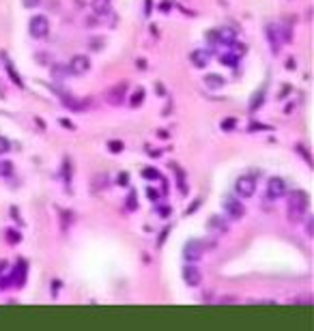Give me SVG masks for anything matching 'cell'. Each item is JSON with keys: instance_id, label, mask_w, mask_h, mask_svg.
<instances>
[{"instance_id": "obj_1", "label": "cell", "mask_w": 314, "mask_h": 331, "mask_svg": "<svg viewBox=\"0 0 314 331\" xmlns=\"http://www.w3.org/2000/svg\"><path fill=\"white\" fill-rule=\"evenodd\" d=\"M308 194L306 192H292L290 198H288V213H290V220L292 222H299L308 211Z\"/></svg>"}, {"instance_id": "obj_2", "label": "cell", "mask_w": 314, "mask_h": 331, "mask_svg": "<svg viewBox=\"0 0 314 331\" xmlns=\"http://www.w3.org/2000/svg\"><path fill=\"white\" fill-rule=\"evenodd\" d=\"M127 90H130V84L127 82L114 84L112 88L106 90V102H108L110 106H123L125 99H127Z\"/></svg>"}, {"instance_id": "obj_3", "label": "cell", "mask_w": 314, "mask_h": 331, "mask_svg": "<svg viewBox=\"0 0 314 331\" xmlns=\"http://www.w3.org/2000/svg\"><path fill=\"white\" fill-rule=\"evenodd\" d=\"M234 192H237V196H241V198H252L254 192H256V178L252 174L239 176L237 181H234Z\"/></svg>"}, {"instance_id": "obj_4", "label": "cell", "mask_w": 314, "mask_h": 331, "mask_svg": "<svg viewBox=\"0 0 314 331\" xmlns=\"http://www.w3.org/2000/svg\"><path fill=\"white\" fill-rule=\"evenodd\" d=\"M28 30H30V34H32L34 39L48 37V32H50V20L46 16H32L30 18V24H28Z\"/></svg>"}, {"instance_id": "obj_5", "label": "cell", "mask_w": 314, "mask_h": 331, "mask_svg": "<svg viewBox=\"0 0 314 331\" xmlns=\"http://www.w3.org/2000/svg\"><path fill=\"white\" fill-rule=\"evenodd\" d=\"M288 194V185L282 176H271L267 181V196L271 200H278V198H284Z\"/></svg>"}, {"instance_id": "obj_6", "label": "cell", "mask_w": 314, "mask_h": 331, "mask_svg": "<svg viewBox=\"0 0 314 331\" xmlns=\"http://www.w3.org/2000/svg\"><path fill=\"white\" fill-rule=\"evenodd\" d=\"M204 248H206V243L204 241H188L185 243V248H183V256H185V260L188 262H196V260H200V256L204 254Z\"/></svg>"}, {"instance_id": "obj_7", "label": "cell", "mask_w": 314, "mask_h": 331, "mask_svg": "<svg viewBox=\"0 0 314 331\" xmlns=\"http://www.w3.org/2000/svg\"><path fill=\"white\" fill-rule=\"evenodd\" d=\"M67 69H69L71 76H84L90 69V58H88V56H84V54H76L74 58H69Z\"/></svg>"}, {"instance_id": "obj_8", "label": "cell", "mask_w": 314, "mask_h": 331, "mask_svg": "<svg viewBox=\"0 0 314 331\" xmlns=\"http://www.w3.org/2000/svg\"><path fill=\"white\" fill-rule=\"evenodd\" d=\"M181 278H183V282L188 286H200V282H202V273H200V269H198L194 262L185 264L183 271H181Z\"/></svg>"}, {"instance_id": "obj_9", "label": "cell", "mask_w": 314, "mask_h": 331, "mask_svg": "<svg viewBox=\"0 0 314 331\" xmlns=\"http://www.w3.org/2000/svg\"><path fill=\"white\" fill-rule=\"evenodd\" d=\"M224 208H226V213L230 215L232 220L244 218V204L239 202V198H234V196H226V198H224Z\"/></svg>"}, {"instance_id": "obj_10", "label": "cell", "mask_w": 314, "mask_h": 331, "mask_svg": "<svg viewBox=\"0 0 314 331\" xmlns=\"http://www.w3.org/2000/svg\"><path fill=\"white\" fill-rule=\"evenodd\" d=\"M190 60H192V64H194V67L202 69V67H206V64H209V60H211V52H209V50L198 48V50H194V52L190 54Z\"/></svg>"}, {"instance_id": "obj_11", "label": "cell", "mask_w": 314, "mask_h": 331, "mask_svg": "<svg viewBox=\"0 0 314 331\" xmlns=\"http://www.w3.org/2000/svg\"><path fill=\"white\" fill-rule=\"evenodd\" d=\"M265 32H267V39H269V43H271V52L274 54H278V50H280V37H278V30H276V26L274 24H269L267 28H265Z\"/></svg>"}, {"instance_id": "obj_12", "label": "cell", "mask_w": 314, "mask_h": 331, "mask_svg": "<svg viewBox=\"0 0 314 331\" xmlns=\"http://www.w3.org/2000/svg\"><path fill=\"white\" fill-rule=\"evenodd\" d=\"M92 13L95 16H108L110 13V0H92Z\"/></svg>"}, {"instance_id": "obj_13", "label": "cell", "mask_w": 314, "mask_h": 331, "mask_svg": "<svg viewBox=\"0 0 314 331\" xmlns=\"http://www.w3.org/2000/svg\"><path fill=\"white\" fill-rule=\"evenodd\" d=\"M204 84H206V88L216 90V88H222V86H224V80H222V76L211 74V76H206V78H204Z\"/></svg>"}, {"instance_id": "obj_14", "label": "cell", "mask_w": 314, "mask_h": 331, "mask_svg": "<svg viewBox=\"0 0 314 331\" xmlns=\"http://www.w3.org/2000/svg\"><path fill=\"white\" fill-rule=\"evenodd\" d=\"M144 88H136L134 92H132V97H130V106L132 108H138V106H142V102H144Z\"/></svg>"}, {"instance_id": "obj_15", "label": "cell", "mask_w": 314, "mask_h": 331, "mask_svg": "<svg viewBox=\"0 0 314 331\" xmlns=\"http://www.w3.org/2000/svg\"><path fill=\"white\" fill-rule=\"evenodd\" d=\"M4 239H6V243L16 246V243L22 241V232H18L16 228H6V230H4Z\"/></svg>"}, {"instance_id": "obj_16", "label": "cell", "mask_w": 314, "mask_h": 331, "mask_svg": "<svg viewBox=\"0 0 314 331\" xmlns=\"http://www.w3.org/2000/svg\"><path fill=\"white\" fill-rule=\"evenodd\" d=\"M228 52H232L237 58H241V56L246 54V46H244V43H239V41H230V43H228Z\"/></svg>"}, {"instance_id": "obj_17", "label": "cell", "mask_w": 314, "mask_h": 331, "mask_svg": "<svg viewBox=\"0 0 314 331\" xmlns=\"http://www.w3.org/2000/svg\"><path fill=\"white\" fill-rule=\"evenodd\" d=\"M220 62H222L224 67H237V64H239V58H237V56H234L232 52H228V54H222V56H220Z\"/></svg>"}, {"instance_id": "obj_18", "label": "cell", "mask_w": 314, "mask_h": 331, "mask_svg": "<svg viewBox=\"0 0 314 331\" xmlns=\"http://www.w3.org/2000/svg\"><path fill=\"white\" fill-rule=\"evenodd\" d=\"M52 76L56 78V80H65V78L71 76V74H69L67 67H60V64H56V67H52Z\"/></svg>"}, {"instance_id": "obj_19", "label": "cell", "mask_w": 314, "mask_h": 331, "mask_svg": "<svg viewBox=\"0 0 314 331\" xmlns=\"http://www.w3.org/2000/svg\"><path fill=\"white\" fill-rule=\"evenodd\" d=\"M142 176L151 178V181H162V174L157 170H153V168H144V170H142Z\"/></svg>"}, {"instance_id": "obj_20", "label": "cell", "mask_w": 314, "mask_h": 331, "mask_svg": "<svg viewBox=\"0 0 314 331\" xmlns=\"http://www.w3.org/2000/svg\"><path fill=\"white\" fill-rule=\"evenodd\" d=\"M104 43H106L104 37H92V39H88V48L90 50H97V52H99V50L104 48Z\"/></svg>"}, {"instance_id": "obj_21", "label": "cell", "mask_w": 314, "mask_h": 331, "mask_svg": "<svg viewBox=\"0 0 314 331\" xmlns=\"http://www.w3.org/2000/svg\"><path fill=\"white\" fill-rule=\"evenodd\" d=\"M13 164L11 162H0V176H11Z\"/></svg>"}, {"instance_id": "obj_22", "label": "cell", "mask_w": 314, "mask_h": 331, "mask_svg": "<svg viewBox=\"0 0 314 331\" xmlns=\"http://www.w3.org/2000/svg\"><path fill=\"white\" fill-rule=\"evenodd\" d=\"M108 148L112 150V153H120V150L125 148V144H123L120 140H110V142H108Z\"/></svg>"}, {"instance_id": "obj_23", "label": "cell", "mask_w": 314, "mask_h": 331, "mask_svg": "<svg viewBox=\"0 0 314 331\" xmlns=\"http://www.w3.org/2000/svg\"><path fill=\"white\" fill-rule=\"evenodd\" d=\"M295 150H297V153L302 155L304 160H306V162H308V164L312 166V157H310V153H308V150H306V146H304V144H297V146H295Z\"/></svg>"}, {"instance_id": "obj_24", "label": "cell", "mask_w": 314, "mask_h": 331, "mask_svg": "<svg viewBox=\"0 0 314 331\" xmlns=\"http://www.w3.org/2000/svg\"><path fill=\"white\" fill-rule=\"evenodd\" d=\"M234 125H237V120H234V118H224L222 120V129H224V132H232Z\"/></svg>"}, {"instance_id": "obj_25", "label": "cell", "mask_w": 314, "mask_h": 331, "mask_svg": "<svg viewBox=\"0 0 314 331\" xmlns=\"http://www.w3.org/2000/svg\"><path fill=\"white\" fill-rule=\"evenodd\" d=\"M9 148H11V142L6 140L4 136H0V155H4V153H6V150H9Z\"/></svg>"}, {"instance_id": "obj_26", "label": "cell", "mask_w": 314, "mask_h": 331, "mask_svg": "<svg viewBox=\"0 0 314 331\" xmlns=\"http://www.w3.org/2000/svg\"><path fill=\"white\" fill-rule=\"evenodd\" d=\"M41 2H44V0H22V4L26 6V9H37Z\"/></svg>"}, {"instance_id": "obj_27", "label": "cell", "mask_w": 314, "mask_h": 331, "mask_svg": "<svg viewBox=\"0 0 314 331\" xmlns=\"http://www.w3.org/2000/svg\"><path fill=\"white\" fill-rule=\"evenodd\" d=\"M6 69H9V74H11V80H13V82H16L18 86H20V84H22V80H20V76L16 74V69H13V67H11V62H6Z\"/></svg>"}, {"instance_id": "obj_28", "label": "cell", "mask_w": 314, "mask_h": 331, "mask_svg": "<svg viewBox=\"0 0 314 331\" xmlns=\"http://www.w3.org/2000/svg\"><path fill=\"white\" fill-rule=\"evenodd\" d=\"M262 99H265V95H262V92H256V97L252 99V106H250V108H252V110H256V108L260 106V102H262Z\"/></svg>"}, {"instance_id": "obj_29", "label": "cell", "mask_w": 314, "mask_h": 331, "mask_svg": "<svg viewBox=\"0 0 314 331\" xmlns=\"http://www.w3.org/2000/svg\"><path fill=\"white\" fill-rule=\"evenodd\" d=\"M136 206H138V202H136V194H130V198H127V208L134 211Z\"/></svg>"}, {"instance_id": "obj_30", "label": "cell", "mask_w": 314, "mask_h": 331, "mask_svg": "<svg viewBox=\"0 0 314 331\" xmlns=\"http://www.w3.org/2000/svg\"><path fill=\"white\" fill-rule=\"evenodd\" d=\"M157 213L162 215V218H168L170 215V206H166V204H162V206H157Z\"/></svg>"}, {"instance_id": "obj_31", "label": "cell", "mask_w": 314, "mask_h": 331, "mask_svg": "<svg viewBox=\"0 0 314 331\" xmlns=\"http://www.w3.org/2000/svg\"><path fill=\"white\" fill-rule=\"evenodd\" d=\"M146 196H148V198H151V200H153V202H155V200H157V198H160V194H157L155 190H146Z\"/></svg>"}, {"instance_id": "obj_32", "label": "cell", "mask_w": 314, "mask_h": 331, "mask_svg": "<svg viewBox=\"0 0 314 331\" xmlns=\"http://www.w3.org/2000/svg\"><path fill=\"white\" fill-rule=\"evenodd\" d=\"M127 181H130V176H127V174H118V183L120 185H127Z\"/></svg>"}, {"instance_id": "obj_33", "label": "cell", "mask_w": 314, "mask_h": 331, "mask_svg": "<svg viewBox=\"0 0 314 331\" xmlns=\"http://www.w3.org/2000/svg\"><path fill=\"white\" fill-rule=\"evenodd\" d=\"M151 11H153V9H151V0H146V9H144V16L148 18V16H151Z\"/></svg>"}, {"instance_id": "obj_34", "label": "cell", "mask_w": 314, "mask_h": 331, "mask_svg": "<svg viewBox=\"0 0 314 331\" xmlns=\"http://www.w3.org/2000/svg\"><path fill=\"white\" fill-rule=\"evenodd\" d=\"M4 267H6V262H0V271H2Z\"/></svg>"}]
</instances>
